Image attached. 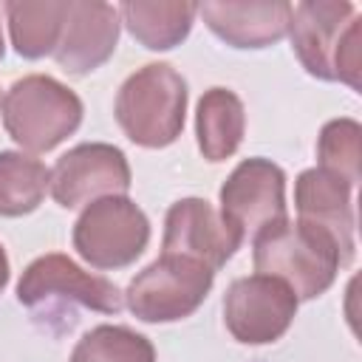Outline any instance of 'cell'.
Returning a JSON list of instances; mask_svg holds the SVG:
<instances>
[{"label": "cell", "mask_w": 362, "mask_h": 362, "mask_svg": "<svg viewBox=\"0 0 362 362\" xmlns=\"http://www.w3.org/2000/svg\"><path fill=\"white\" fill-rule=\"evenodd\" d=\"M351 192L354 187L345 184L342 178L311 167L303 170L294 181V206L297 218L322 226L325 232L334 235L339 243V252L345 263L354 257V206H351Z\"/></svg>", "instance_id": "5bb4252c"}, {"label": "cell", "mask_w": 362, "mask_h": 362, "mask_svg": "<svg viewBox=\"0 0 362 362\" xmlns=\"http://www.w3.org/2000/svg\"><path fill=\"white\" fill-rule=\"evenodd\" d=\"M8 20L11 45L25 59H42L57 51L62 25L68 17L65 0H45V3H6L3 6Z\"/></svg>", "instance_id": "e0dca14e"}, {"label": "cell", "mask_w": 362, "mask_h": 362, "mask_svg": "<svg viewBox=\"0 0 362 362\" xmlns=\"http://www.w3.org/2000/svg\"><path fill=\"white\" fill-rule=\"evenodd\" d=\"M195 3H122L119 20L127 25L130 37L150 51H170L181 45L195 23Z\"/></svg>", "instance_id": "2e32d148"}, {"label": "cell", "mask_w": 362, "mask_h": 362, "mask_svg": "<svg viewBox=\"0 0 362 362\" xmlns=\"http://www.w3.org/2000/svg\"><path fill=\"white\" fill-rule=\"evenodd\" d=\"M6 133L28 153H48L82 124V99L48 74L17 79L0 99Z\"/></svg>", "instance_id": "277c9868"}, {"label": "cell", "mask_w": 362, "mask_h": 362, "mask_svg": "<svg viewBox=\"0 0 362 362\" xmlns=\"http://www.w3.org/2000/svg\"><path fill=\"white\" fill-rule=\"evenodd\" d=\"M317 158H320V164H317L320 170L356 187L359 161H362V127L354 119H331L320 130Z\"/></svg>", "instance_id": "ffe728a7"}, {"label": "cell", "mask_w": 362, "mask_h": 362, "mask_svg": "<svg viewBox=\"0 0 362 362\" xmlns=\"http://www.w3.org/2000/svg\"><path fill=\"white\" fill-rule=\"evenodd\" d=\"M243 133H246V110L240 96L229 88L204 90L195 110V136L204 158L226 161L240 147Z\"/></svg>", "instance_id": "9a60e30c"}, {"label": "cell", "mask_w": 362, "mask_h": 362, "mask_svg": "<svg viewBox=\"0 0 362 362\" xmlns=\"http://www.w3.org/2000/svg\"><path fill=\"white\" fill-rule=\"evenodd\" d=\"M221 218L246 240L286 221V173L269 158H243L221 192Z\"/></svg>", "instance_id": "9c48e42d"}, {"label": "cell", "mask_w": 362, "mask_h": 362, "mask_svg": "<svg viewBox=\"0 0 362 362\" xmlns=\"http://www.w3.org/2000/svg\"><path fill=\"white\" fill-rule=\"evenodd\" d=\"M3 51H6V45H3V34H0V57H3Z\"/></svg>", "instance_id": "7402d4cb"}, {"label": "cell", "mask_w": 362, "mask_h": 362, "mask_svg": "<svg viewBox=\"0 0 362 362\" xmlns=\"http://www.w3.org/2000/svg\"><path fill=\"white\" fill-rule=\"evenodd\" d=\"M68 362H156V348L127 325H96L74 345Z\"/></svg>", "instance_id": "d6986e66"}, {"label": "cell", "mask_w": 362, "mask_h": 362, "mask_svg": "<svg viewBox=\"0 0 362 362\" xmlns=\"http://www.w3.org/2000/svg\"><path fill=\"white\" fill-rule=\"evenodd\" d=\"M71 240L88 266L102 272L124 269L147 249L150 221L127 195H107L82 209Z\"/></svg>", "instance_id": "8992f818"}, {"label": "cell", "mask_w": 362, "mask_h": 362, "mask_svg": "<svg viewBox=\"0 0 362 362\" xmlns=\"http://www.w3.org/2000/svg\"><path fill=\"white\" fill-rule=\"evenodd\" d=\"M240 243L243 238L204 198H181L167 209L161 238L164 255H184L218 272Z\"/></svg>", "instance_id": "8fae6325"}, {"label": "cell", "mask_w": 362, "mask_h": 362, "mask_svg": "<svg viewBox=\"0 0 362 362\" xmlns=\"http://www.w3.org/2000/svg\"><path fill=\"white\" fill-rule=\"evenodd\" d=\"M124 294L116 283L85 272L79 263H74L68 255L51 252L37 260H31L17 283V300L25 308H65V305H82L99 314H116L122 311Z\"/></svg>", "instance_id": "52a82bcc"}, {"label": "cell", "mask_w": 362, "mask_h": 362, "mask_svg": "<svg viewBox=\"0 0 362 362\" xmlns=\"http://www.w3.org/2000/svg\"><path fill=\"white\" fill-rule=\"evenodd\" d=\"M198 14L206 28L232 48H266L288 34L291 3L286 0H243V3H201Z\"/></svg>", "instance_id": "4fadbf2b"}, {"label": "cell", "mask_w": 362, "mask_h": 362, "mask_svg": "<svg viewBox=\"0 0 362 362\" xmlns=\"http://www.w3.org/2000/svg\"><path fill=\"white\" fill-rule=\"evenodd\" d=\"M8 274H11L8 255H6V249H3V243H0V294H3V288H6V283H8Z\"/></svg>", "instance_id": "44dd1931"}, {"label": "cell", "mask_w": 362, "mask_h": 362, "mask_svg": "<svg viewBox=\"0 0 362 362\" xmlns=\"http://www.w3.org/2000/svg\"><path fill=\"white\" fill-rule=\"evenodd\" d=\"M51 184V170L20 150H0V215L20 218L34 212Z\"/></svg>", "instance_id": "ac0fdd59"}, {"label": "cell", "mask_w": 362, "mask_h": 362, "mask_svg": "<svg viewBox=\"0 0 362 362\" xmlns=\"http://www.w3.org/2000/svg\"><path fill=\"white\" fill-rule=\"evenodd\" d=\"M130 164L119 147L88 141L57 158L48 189L59 206L79 209L107 195H124L130 189Z\"/></svg>", "instance_id": "30bf717a"}, {"label": "cell", "mask_w": 362, "mask_h": 362, "mask_svg": "<svg viewBox=\"0 0 362 362\" xmlns=\"http://www.w3.org/2000/svg\"><path fill=\"white\" fill-rule=\"evenodd\" d=\"M113 113L133 144L150 150L167 147L184 130L187 82L173 65L147 62L122 82Z\"/></svg>", "instance_id": "3957f363"}, {"label": "cell", "mask_w": 362, "mask_h": 362, "mask_svg": "<svg viewBox=\"0 0 362 362\" xmlns=\"http://www.w3.org/2000/svg\"><path fill=\"white\" fill-rule=\"evenodd\" d=\"M294 291L272 274L238 277L223 297V322L229 334L243 345L277 342L297 317Z\"/></svg>", "instance_id": "ba28073f"}, {"label": "cell", "mask_w": 362, "mask_h": 362, "mask_svg": "<svg viewBox=\"0 0 362 362\" xmlns=\"http://www.w3.org/2000/svg\"><path fill=\"white\" fill-rule=\"evenodd\" d=\"M291 48L300 65L322 82H345L359 90V37L362 20L354 3L345 0H305L291 6L288 20Z\"/></svg>", "instance_id": "7a4b0ae2"}, {"label": "cell", "mask_w": 362, "mask_h": 362, "mask_svg": "<svg viewBox=\"0 0 362 362\" xmlns=\"http://www.w3.org/2000/svg\"><path fill=\"white\" fill-rule=\"evenodd\" d=\"M255 272L283 280L297 300H314L331 288L345 257L331 232L308 221H280L252 238Z\"/></svg>", "instance_id": "6da1fadb"}, {"label": "cell", "mask_w": 362, "mask_h": 362, "mask_svg": "<svg viewBox=\"0 0 362 362\" xmlns=\"http://www.w3.org/2000/svg\"><path fill=\"white\" fill-rule=\"evenodd\" d=\"M119 8L110 3H71L68 0V17L62 25L59 45L54 51V59L62 71L74 76H85L105 65L119 42Z\"/></svg>", "instance_id": "7c38bea8"}, {"label": "cell", "mask_w": 362, "mask_h": 362, "mask_svg": "<svg viewBox=\"0 0 362 362\" xmlns=\"http://www.w3.org/2000/svg\"><path fill=\"white\" fill-rule=\"evenodd\" d=\"M212 283L215 272L201 260L161 252L130 280L124 303L141 322H175L201 308Z\"/></svg>", "instance_id": "5b68a950"}]
</instances>
